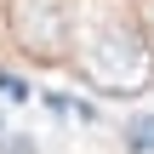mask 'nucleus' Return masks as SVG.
<instances>
[{"instance_id":"obj_1","label":"nucleus","mask_w":154,"mask_h":154,"mask_svg":"<svg viewBox=\"0 0 154 154\" xmlns=\"http://www.w3.org/2000/svg\"><path fill=\"white\" fill-rule=\"evenodd\" d=\"M80 74L103 91H143L154 80V46L137 29H97L80 51Z\"/></svg>"},{"instance_id":"obj_3","label":"nucleus","mask_w":154,"mask_h":154,"mask_svg":"<svg viewBox=\"0 0 154 154\" xmlns=\"http://www.w3.org/2000/svg\"><path fill=\"white\" fill-rule=\"evenodd\" d=\"M131 143H143V149H154V120H143V126H131Z\"/></svg>"},{"instance_id":"obj_4","label":"nucleus","mask_w":154,"mask_h":154,"mask_svg":"<svg viewBox=\"0 0 154 154\" xmlns=\"http://www.w3.org/2000/svg\"><path fill=\"white\" fill-rule=\"evenodd\" d=\"M143 17H149V34H154V0H149V11H143Z\"/></svg>"},{"instance_id":"obj_2","label":"nucleus","mask_w":154,"mask_h":154,"mask_svg":"<svg viewBox=\"0 0 154 154\" xmlns=\"http://www.w3.org/2000/svg\"><path fill=\"white\" fill-rule=\"evenodd\" d=\"M11 34L29 57H63L69 51V0H11Z\"/></svg>"}]
</instances>
